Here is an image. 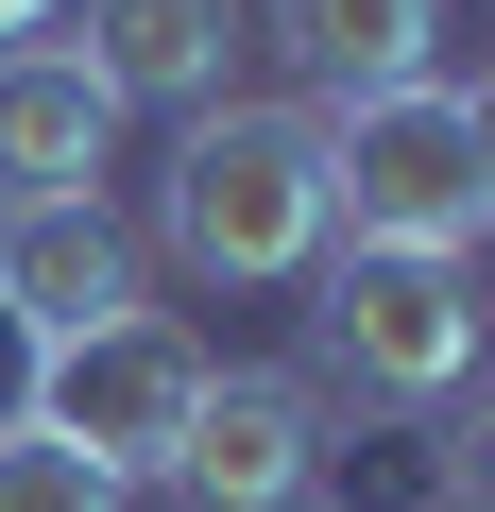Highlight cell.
<instances>
[{"instance_id": "6da1fadb", "label": "cell", "mask_w": 495, "mask_h": 512, "mask_svg": "<svg viewBox=\"0 0 495 512\" xmlns=\"http://www.w3.org/2000/svg\"><path fill=\"white\" fill-rule=\"evenodd\" d=\"M154 256L205 291H308V256H325L308 103H188L171 154H154Z\"/></svg>"}, {"instance_id": "7a4b0ae2", "label": "cell", "mask_w": 495, "mask_h": 512, "mask_svg": "<svg viewBox=\"0 0 495 512\" xmlns=\"http://www.w3.org/2000/svg\"><path fill=\"white\" fill-rule=\"evenodd\" d=\"M308 137H325V239L478 256V222H495V120H478L461 69H410V86L308 103Z\"/></svg>"}, {"instance_id": "3957f363", "label": "cell", "mask_w": 495, "mask_h": 512, "mask_svg": "<svg viewBox=\"0 0 495 512\" xmlns=\"http://www.w3.org/2000/svg\"><path fill=\"white\" fill-rule=\"evenodd\" d=\"M308 393L359 410H461L478 376V256H393V239H325L308 256Z\"/></svg>"}, {"instance_id": "277c9868", "label": "cell", "mask_w": 495, "mask_h": 512, "mask_svg": "<svg viewBox=\"0 0 495 512\" xmlns=\"http://www.w3.org/2000/svg\"><path fill=\"white\" fill-rule=\"evenodd\" d=\"M205 376H222V359H205V342H188L171 308H120V325H86V342H52L18 410H35L52 444H86V461H103V478L137 495V478H171V444H188V410H205Z\"/></svg>"}, {"instance_id": "5b68a950", "label": "cell", "mask_w": 495, "mask_h": 512, "mask_svg": "<svg viewBox=\"0 0 495 512\" xmlns=\"http://www.w3.org/2000/svg\"><path fill=\"white\" fill-rule=\"evenodd\" d=\"M120 308H154V274H137V222L103 188L86 205H0V325H18L35 359L86 342V325H120Z\"/></svg>"}, {"instance_id": "8992f818", "label": "cell", "mask_w": 495, "mask_h": 512, "mask_svg": "<svg viewBox=\"0 0 495 512\" xmlns=\"http://www.w3.org/2000/svg\"><path fill=\"white\" fill-rule=\"evenodd\" d=\"M308 461H325V393L308 376H205V410L171 444V495L188 512H291Z\"/></svg>"}, {"instance_id": "52a82bcc", "label": "cell", "mask_w": 495, "mask_h": 512, "mask_svg": "<svg viewBox=\"0 0 495 512\" xmlns=\"http://www.w3.org/2000/svg\"><path fill=\"white\" fill-rule=\"evenodd\" d=\"M239 35H257V0H86V86L137 120V103H239Z\"/></svg>"}, {"instance_id": "ba28073f", "label": "cell", "mask_w": 495, "mask_h": 512, "mask_svg": "<svg viewBox=\"0 0 495 512\" xmlns=\"http://www.w3.org/2000/svg\"><path fill=\"white\" fill-rule=\"evenodd\" d=\"M120 171V103L86 86L69 35H18L0 52V205H86Z\"/></svg>"}, {"instance_id": "9c48e42d", "label": "cell", "mask_w": 495, "mask_h": 512, "mask_svg": "<svg viewBox=\"0 0 495 512\" xmlns=\"http://www.w3.org/2000/svg\"><path fill=\"white\" fill-rule=\"evenodd\" d=\"M257 35L291 52L308 103H359V86H410L444 52V0H257Z\"/></svg>"}, {"instance_id": "30bf717a", "label": "cell", "mask_w": 495, "mask_h": 512, "mask_svg": "<svg viewBox=\"0 0 495 512\" xmlns=\"http://www.w3.org/2000/svg\"><path fill=\"white\" fill-rule=\"evenodd\" d=\"M308 495L325 512H478V461H461L444 410H376V427H325Z\"/></svg>"}, {"instance_id": "8fae6325", "label": "cell", "mask_w": 495, "mask_h": 512, "mask_svg": "<svg viewBox=\"0 0 495 512\" xmlns=\"http://www.w3.org/2000/svg\"><path fill=\"white\" fill-rule=\"evenodd\" d=\"M0 512H120V478L86 444H52L35 410H0Z\"/></svg>"}, {"instance_id": "7c38bea8", "label": "cell", "mask_w": 495, "mask_h": 512, "mask_svg": "<svg viewBox=\"0 0 495 512\" xmlns=\"http://www.w3.org/2000/svg\"><path fill=\"white\" fill-rule=\"evenodd\" d=\"M18 35H52V0H0V52H18Z\"/></svg>"}]
</instances>
